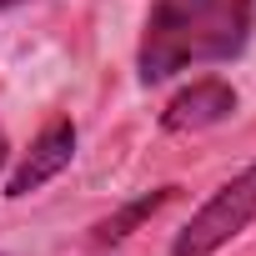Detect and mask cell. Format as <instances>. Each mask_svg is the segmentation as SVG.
Returning <instances> with one entry per match:
<instances>
[{
	"label": "cell",
	"mask_w": 256,
	"mask_h": 256,
	"mask_svg": "<svg viewBox=\"0 0 256 256\" xmlns=\"http://www.w3.org/2000/svg\"><path fill=\"white\" fill-rule=\"evenodd\" d=\"M256 30V0H151L141 36V80L161 86L186 66L231 60Z\"/></svg>",
	"instance_id": "obj_1"
},
{
	"label": "cell",
	"mask_w": 256,
	"mask_h": 256,
	"mask_svg": "<svg viewBox=\"0 0 256 256\" xmlns=\"http://www.w3.org/2000/svg\"><path fill=\"white\" fill-rule=\"evenodd\" d=\"M256 221V166H246L241 176H231L171 241V256H216L226 241H236L246 226Z\"/></svg>",
	"instance_id": "obj_2"
},
{
	"label": "cell",
	"mask_w": 256,
	"mask_h": 256,
	"mask_svg": "<svg viewBox=\"0 0 256 256\" xmlns=\"http://www.w3.org/2000/svg\"><path fill=\"white\" fill-rule=\"evenodd\" d=\"M70 156H76V126L70 120H50L46 131L30 141V151H26V161L16 166V176H10V186H6V196H30V191H40L46 181H56L66 166H70Z\"/></svg>",
	"instance_id": "obj_3"
},
{
	"label": "cell",
	"mask_w": 256,
	"mask_h": 256,
	"mask_svg": "<svg viewBox=\"0 0 256 256\" xmlns=\"http://www.w3.org/2000/svg\"><path fill=\"white\" fill-rule=\"evenodd\" d=\"M231 110H236V90L226 80H196L161 110V126L166 131H206V126L226 120Z\"/></svg>",
	"instance_id": "obj_4"
},
{
	"label": "cell",
	"mask_w": 256,
	"mask_h": 256,
	"mask_svg": "<svg viewBox=\"0 0 256 256\" xmlns=\"http://www.w3.org/2000/svg\"><path fill=\"white\" fill-rule=\"evenodd\" d=\"M171 196H176V186H161V191H151V196H136L131 206H120L116 216H106V221L96 226V241H120V236H131V231H136L146 216H156Z\"/></svg>",
	"instance_id": "obj_5"
},
{
	"label": "cell",
	"mask_w": 256,
	"mask_h": 256,
	"mask_svg": "<svg viewBox=\"0 0 256 256\" xmlns=\"http://www.w3.org/2000/svg\"><path fill=\"white\" fill-rule=\"evenodd\" d=\"M6 156H10V146H6V131H0V171H6Z\"/></svg>",
	"instance_id": "obj_6"
},
{
	"label": "cell",
	"mask_w": 256,
	"mask_h": 256,
	"mask_svg": "<svg viewBox=\"0 0 256 256\" xmlns=\"http://www.w3.org/2000/svg\"><path fill=\"white\" fill-rule=\"evenodd\" d=\"M10 6H26V0H0V10H10Z\"/></svg>",
	"instance_id": "obj_7"
}]
</instances>
